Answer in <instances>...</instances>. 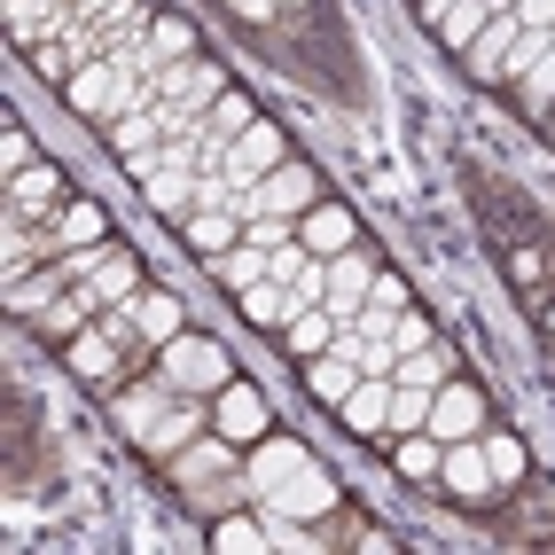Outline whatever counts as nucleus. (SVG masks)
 Segmentation results:
<instances>
[{"instance_id":"f257e3e1","label":"nucleus","mask_w":555,"mask_h":555,"mask_svg":"<svg viewBox=\"0 0 555 555\" xmlns=\"http://www.w3.org/2000/svg\"><path fill=\"white\" fill-rule=\"evenodd\" d=\"M157 376L172 384V391H189V399H219L235 384V367H228V352H219L211 337H172V345H157Z\"/></svg>"},{"instance_id":"f03ea898","label":"nucleus","mask_w":555,"mask_h":555,"mask_svg":"<svg viewBox=\"0 0 555 555\" xmlns=\"http://www.w3.org/2000/svg\"><path fill=\"white\" fill-rule=\"evenodd\" d=\"M337 501H345V493H337V477H328L321 462H306V469H289L282 486H267L250 508H258V516H289V525H321V516L337 508Z\"/></svg>"},{"instance_id":"7ed1b4c3","label":"nucleus","mask_w":555,"mask_h":555,"mask_svg":"<svg viewBox=\"0 0 555 555\" xmlns=\"http://www.w3.org/2000/svg\"><path fill=\"white\" fill-rule=\"evenodd\" d=\"M376 274H384V267H376V250H360V243L337 250V258H328V298H321V306L337 313V321H360V306H367V289H376Z\"/></svg>"},{"instance_id":"20e7f679","label":"nucleus","mask_w":555,"mask_h":555,"mask_svg":"<svg viewBox=\"0 0 555 555\" xmlns=\"http://www.w3.org/2000/svg\"><path fill=\"white\" fill-rule=\"evenodd\" d=\"M228 469H243V462H235V438H228V430H196L189 447H180V454L165 462V477H172L180 493H189V486H211V477H228Z\"/></svg>"},{"instance_id":"39448f33","label":"nucleus","mask_w":555,"mask_h":555,"mask_svg":"<svg viewBox=\"0 0 555 555\" xmlns=\"http://www.w3.org/2000/svg\"><path fill=\"white\" fill-rule=\"evenodd\" d=\"M0 228H9V250H0V274H9V282H24L31 267H48V258L63 250L55 219H9V211H0Z\"/></svg>"},{"instance_id":"423d86ee","label":"nucleus","mask_w":555,"mask_h":555,"mask_svg":"<svg viewBox=\"0 0 555 555\" xmlns=\"http://www.w3.org/2000/svg\"><path fill=\"white\" fill-rule=\"evenodd\" d=\"M196 430H211V406H204V399H189V391H180V399L165 406V415H157L150 430H141V438H133V447H141V454H150V462H172V454H180V447H189V438H196Z\"/></svg>"},{"instance_id":"0eeeda50","label":"nucleus","mask_w":555,"mask_h":555,"mask_svg":"<svg viewBox=\"0 0 555 555\" xmlns=\"http://www.w3.org/2000/svg\"><path fill=\"white\" fill-rule=\"evenodd\" d=\"M63 204H70V180L55 165L9 172V219H63Z\"/></svg>"},{"instance_id":"6e6552de","label":"nucleus","mask_w":555,"mask_h":555,"mask_svg":"<svg viewBox=\"0 0 555 555\" xmlns=\"http://www.w3.org/2000/svg\"><path fill=\"white\" fill-rule=\"evenodd\" d=\"M345 430L352 438H376V447H391V376H360L352 391H345Z\"/></svg>"},{"instance_id":"1a4fd4ad","label":"nucleus","mask_w":555,"mask_h":555,"mask_svg":"<svg viewBox=\"0 0 555 555\" xmlns=\"http://www.w3.org/2000/svg\"><path fill=\"white\" fill-rule=\"evenodd\" d=\"M423 430H430V438H447V447H454V438H477V430H486V399H477L469 384H438Z\"/></svg>"},{"instance_id":"9d476101","label":"nucleus","mask_w":555,"mask_h":555,"mask_svg":"<svg viewBox=\"0 0 555 555\" xmlns=\"http://www.w3.org/2000/svg\"><path fill=\"white\" fill-rule=\"evenodd\" d=\"M516 40H525V16H516V9H508V16H493V24H486V31H477V40L462 48V63H469V79H486V87H501V70H508V48H516Z\"/></svg>"},{"instance_id":"9b49d317","label":"nucleus","mask_w":555,"mask_h":555,"mask_svg":"<svg viewBox=\"0 0 555 555\" xmlns=\"http://www.w3.org/2000/svg\"><path fill=\"white\" fill-rule=\"evenodd\" d=\"M438 477H447V486L469 501V508H486L501 486H493V462H486V447H477V438H454L447 447V462H438Z\"/></svg>"},{"instance_id":"f8f14e48","label":"nucleus","mask_w":555,"mask_h":555,"mask_svg":"<svg viewBox=\"0 0 555 555\" xmlns=\"http://www.w3.org/2000/svg\"><path fill=\"white\" fill-rule=\"evenodd\" d=\"M313 454H306V438H250V454H243V477H250V493H267V486H282L289 469H306Z\"/></svg>"},{"instance_id":"ddd939ff","label":"nucleus","mask_w":555,"mask_h":555,"mask_svg":"<svg viewBox=\"0 0 555 555\" xmlns=\"http://www.w3.org/2000/svg\"><path fill=\"white\" fill-rule=\"evenodd\" d=\"M274 165H282V126L258 118V126L235 141V150H228V180H235V189H250V180H267Z\"/></svg>"},{"instance_id":"4468645a","label":"nucleus","mask_w":555,"mask_h":555,"mask_svg":"<svg viewBox=\"0 0 555 555\" xmlns=\"http://www.w3.org/2000/svg\"><path fill=\"white\" fill-rule=\"evenodd\" d=\"M211 423L228 438H267V391H258V384H228L211 399Z\"/></svg>"},{"instance_id":"2eb2a0df","label":"nucleus","mask_w":555,"mask_h":555,"mask_svg":"<svg viewBox=\"0 0 555 555\" xmlns=\"http://www.w3.org/2000/svg\"><path fill=\"white\" fill-rule=\"evenodd\" d=\"M298 243H306L313 258H337V250L360 243V228H352V211H345V204H313V211L298 219Z\"/></svg>"},{"instance_id":"dca6fc26","label":"nucleus","mask_w":555,"mask_h":555,"mask_svg":"<svg viewBox=\"0 0 555 555\" xmlns=\"http://www.w3.org/2000/svg\"><path fill=\"white\" fill-rule=\"evenodd\" d=\"M282 345H289V360H321L328 345H337V313H328V306H298V313H289L282 321Z\"/></svg>"},{"instance_id":"f3484780","label":"nucleus","mask_w":555,"mask_h":555,"mask_svg":"<svg viewBox=\"0 0 555 555\" xmlns=\"http://www.w3.org/2000/svg\"><path fill=\"white\" fill-rule=\"evenodd\" d=\"M118 360H126V345L109 337V328H79V337H70V376H87V384H118Z\"/></svg>"},{"instance_id":"a211bd4d","label":"nucleus","mask_w":555,"mask_h":555,"mask_svg":"<svg viewBox=\"0 0 555 555\" xmlns=\"http://www.w3.org/2000/svg\"><path fill=\"white\" fill-rule=\"evenodd\" d=\"M172 399H180V391H172L165 376H141V384H126V391H118V430H126V438H141V430H150Z\"/></svg>"},{"instance_id":"6ab92c4d","label":"nucleus","mask_w":555,"mask_h":555,"mask_svg":"<svg viewBox=\"0 0 555 555\" xmlns=\"http://www.w3.org/2000/svg\"><path fill=\"white\" fill-rule=\"evenodd\" d=\"M133 321H141V337H150V345L189 337V306H180L172 289H141V298H133Z\"/></svg>"},{"instance_id":"aec40b11","label":"nucleus","mask_w":555,"mask_h":555,"mask_svg":"<svg viewBox=\"0 0 555 555\" xmlns=\"http://www.w3.org/2000/svg\"><path fill=\"white\" fill-rule=\"evenodd\" d=\"M141 189H150V211H157V219H172V228L196 211V172H189V165H165V172L141 180Z\"/></svg>"},{"instance_id":"412c9836","label":"nucleus","mask_w":555,"mask_h":555,"mask_svg":"<svg viewBox=\"0 0 555 555\" xmlns=\"http://www.w3.org/2000/svg\"><path fill=\"white\" fill-rule=\"evenodd\" d=\"M87 289H94V306H133V298H141V258L118 243V250L102 258V274H94Z\"/></svg>"},{"instance_id":"4be33fe9","label":"nucleus","mask_w":555,"mask_h":555,"mask_svg":"<svg viewBox=\"0 0 555 555\" xmlns=\"http://www.w3.org/2000/svg\"><path fill=\"white\" fill-rule=\"evenodd\" d=\"M438 462H447V438H430V430H399V438H391V469L415 477V486H430Z\"/></svg>"},{"instance_id":"5701e85b","label":"nucleus","mask_w":555,"mask_h":555,"mask_svg":"<svg viewBox=\"0 0 555 555\" xmlns=\"http://www.w3.org/2000/svg\"><path fill=\"white\" fill-rule=\"evenodd\" d=\"M102 133H109V150H118V157H150L165 141L157 109H118V118H102Z\"/></svg>"},{"instance_id":"b1692460","label":"nucleus","mask_w":555,"mask_h":555,"mask_svg":"<svg viewBox=\"0 0 555 555\" xmlns=\"http://www.w3.org/2000/svg\"><path fill=\"white\" fill-rule=\"evenodd\" d=\"M211 282H219V289H235V298H243L250 282H267V250H258L250 235H243V243H228V250L211 258Z\"/></svg>"},{"instance_id":"393cba45","label":"nucleus","mask_w":555,"mask_h":555,"mask_svg":"<svg viewBox=\"0 0 555 555\" xmlns=\"http://www.w3.org/2000/svg\"><path fill=\"white\" fill-rule=\"evenodd\" d=\"M63 289H70V282H63V267L48 258L40 274H24V282H9V313H24V321H40V313H48V306L63 298Z\"/></svg>"},{"instance_id":"a878e982","label":"nucleus","mask_w":555,"mask_h":555,"mask_svg":"<svg viewBox=\"0 0 555 555\" xmlns=\"http://www.w3.org/2000/svg\"><path fill=\"white\" fill-rule=\"evenodd\" d=\"M360 384V360H345V352H321V360H306V391L321 399V406H345V391Z\"/></svg>"},{"instance_id":"bb28decb","label":"nucleus","mask_w":555,"mask_h":555,"mask_svg":"<svg viewBox=\"0 0 555 555\" xmlns=\"http://www.w3.org/2000/svg\"><path fill=\"white\" fill-rule=\"evenodd\" d=\"M391 384H415V391H438V384H454V352L447 345H423V352H406L391 367Z\"/></svg>"},{"instance_id":"cd10ccee","label":"nucleus","mask_w":555,"mask_h":555,"mask_svg":"<svg viewBox=\"0 0 555 555\" xmlns=\"http://www.w3.org/2000/svg\"><path fill=\"white\" fill-rule=\"evenodd\" d=\"M87 313H102V306H94V289H87V282H70L63 298H55V306L40 313V328H48V337H63V345H70V337H79V328H87Z\"/></svg>"},{"instance_id":"c85d7f7f","label":"nucleus","mask_w":555,"mask_h":555,"mask_svg":"<svg viewBox=\"0 0 555 555\" xmlns=\"http://www.w3.org/2000/svg\"><path fill=\"white\" fill-rule=\"evenodd\" d=\"M180 501H189L196 516H228L235 501H258V493H250V477H243V469H228V477H211V486H189Z\"/></svg>"},{"instance_id":"c756f323","label":"nucleus","mask_w":555,"mask_h":555,"mask_svg":"<svg viewBox=\"0 0 555 555\" xmlns=\"http://www.w3.org/2000/svg\"><path fill=\"white\" fill-rule=\"evenodd\" d=\"M180 228H189V243H196L204 258H219L228 243H243V219H235V211H189Z\"/></svg>"},{"instance_id":"7c9ffc66","label":"nucleus","mask_w":555,"mask_h":555,"mask_svg":"<svg viewBox=\"0 0 555 555\" xmlns=\"http://www.w3.org/2000/svg\"><path fill=\"white\" fill-rule=\"evenodd\" d=\"M477 447H486V462H493V486L508 493V486H525V447H516L508 430H477Z\"/></svg>"},{"instance_id":"2f4dec72","label":"nucleus","mask_w":555,"mask_h":555,"mask_svg":"<svg viewBox=\"0 0 555 555\" xmlns=\"http://www.w3.org/2000/svg\"><path fill=\"white\" fill-rule=\"evenodd\" d=\"M211 547H219V555H250V547H274V540H267V516H219V525H211Z\"/></svg>"},{"instance_id":"473e14b6","label":"nucleus","mask_w":555,"mask_h":555,"mask_svg":"<svg viewBox=\"0 0 555 555\" xmlns=\"http://www.w3.org/2000/svg\"><path fill=\"white\" fill-rule=\"evenodd\" d=\"M204 126H211L219 141H243V133L258 126V109H250V94H235V87H228V94H219V102L204 109Z\"/></svg>"},{"instance_id":"72a5a7b5","label":"nucleus","mask_w":555,"mask_h":555,"mask_svg":"<svg viewBox=\"0 0 555 555\" xmlns=\"http://www.w3.org/2000/svg\"><path fill=\"white\" fill-rule=\"evenodd\" d=\"M150 55H157V63H189V55H196V24H189V16H157V24H150Z\"/></svg>"},{"instance_id":"f704fd0d","label":"nucleus","mask_w":555,"mask_h":555,"mask_svg":"<svg viewBox=\"0 0 555 555\" xmlns=\"http://www.w3.org/2000/svg\"><path fill=\"white\" fill-rule=\"evenodd\" d=\"M243 321H250V328H282V321H289V289H282V282H250V289H243Z\"/></svg>"},{"instance_id":"c9c22d12","label":"nucleus","mask_w":555,"mask_h":555,"mask_svg":"<svg viewBox=\"0 0 555 555\" xmlns=\"http://www.w3.org/2000/svg\"><path fill=\"white\" fill-rule=\"evenodd\" d=\"M486 24H493V9H486V0H462V9H454L447 24H438V40H447V48L462 55V48H469V40H477Z\"/></svg>"},{"instance_id":"e433bc0d","label":"nucleus","mask_w":555,"mask_h":555,"mask_svg":"<svg viewBox=\"0 0 555 555\" xmlns=\"http://www.w3.org/2000/svg\"><path fill=\"white\" fill-rule=\"evenodd\" d=\"M109 250H118L109 235H102V243H70V250H55V267H63V282H94Z\"/></svg>"},{"instance_id":"4c0bfd02","label":"nucleus","mask_w":555,"mask_h":555,"mask_svg":"<svg viewBox=\"0 0 555 555\" xmlns=\"http://www.w3.org/2000/svg\"><path fill=\"white\" fill-rule=\"evenodd\" d=\"M55 228H63V250H70V243H102V235H109V228H102V204H63Z\"/></svg>"},{"instance_id":"58836bf2","label":"nucleus","mask_w":555,"mask_h":555,"mask_svg":"<svg viewBox=\"0 0 555 555\" xmlns=\"http://www.w3.org/2000/svg\"><path fill=\"white\" fill-rule=\"evenodd\" d=\"M423 423H430V391L391 384V438H399V430H423Z\"/></svg>"},{"instance_id":"ea45409f","label":"nucleus","mask_w":555,"mask_h":555,"mask_svg":"<svg viewBox=\"0 0 555 555\" xmlns=\"http://www.w3.org/2000/svg\"><path fill=\"white\" fill-rule=\"evenodd\" d=\"M243 235L258 250H282V243H298V219H289V211H258V219H243Z\"/></svg>"},{"instance_id":"a19ab883","label":"nucleus","mask_w":555,"mask_h":555,"mask_svg":"<svg viewBox=\"0 0 555 555\" xmlns=\"http://www.w3.org/2000/svg\"><path fill=\"white\" fill-rule=\"evenodd\" d=\"M540 55H547V31H525V40L508 48V70H501V87H516V79H525V70L540 63Z\"/></svg>"},{"instance_id":"79ce46f5","label":"nucleus","mask_w":555,"mask_h":555,"mask_svg":"<svg viewBox=\"0 0 555 555\" xmlns=\"http://www.w3.org/2000/svg\"><path fill=\"white\" fill-rule=\"evenodd\" d=\"M391 345H399V360H406V352H423V345H438V337H430V321H423L415 306H406V313L391 321Z\"/></svg>"},{"instance_id":"37998d69","label":"nucleus","mask_w":555,"mask_h":555,"mask_svg":"<svg viewBox=\"0 0 555 555\" xmlns=\"http://www.w3.org/2000/svg\"><path fill=\"white\" fill-rule=\"evenodd\" d=\"M196 211H235V180L228 172H196Z\"/></svg>"},{"instance_id":"c03bdc74","label":"nucleus","mask_w":555,"mask_h":555,"mask_svg":"<svg viewBox=\"0 0 555 555\" xmlns=\"http://www.w3.org/2000/svg\"><path fill=\"white\" fill-rule=\"evenodd\" d=\"M228 9H235L243 24H258V31H274V24H282V9H274V0H228Z\"/></svg>"},{"instance_id":"a18cd8bd","label":"nucleus","mask_w":555,"mask_h":555,"mask_svg":"<svg viewBox=\"0 0 555 555\" xmlns=\"http://www.w3.org/2000/svg\"><path fill=\"white\" fill-rule=\"evenodd\" d=\"M24 165H31V141L9 133V141H0V172H24Z\"/></svg>"},{"instance_id":"49530a36","label":"nucleus","mask_w":555,"mask_h":555,"mask_svg":"<svg viewBox=\"0 0 555 555\" xmlns=\"http://www.w3.org/2000/svg\"><path fill=\"white\" fill-rule=\"evenodd\" d=\"M415 9H423V24H430V31H438V24H447V16H454V9H462V0H415Z\"/></svg>"},{"instance_id":"de8ad7c7","label":"nucleus","mask_w":555,"mask_h":555,"mask_svg":"<svg viewBox=\"0 0 555 555\" xmlns=\"http://www.w3.org/2000/svg\"><path fill=\"white\" fill-rule=\"evenodd\" d=\"M540 321H547V337H555V298H540Z\"/></svg>"},{"instance_id":"09e8293b","label":"nucleus","mask_w":555,"mask_h":555,"mask_svg":"<svg viewBox=\"0 0 555 555\" xmlns=\"http://www.w3.org/2000/svg\"><path fill=\"white\" fill-rule=\"evenodd\" d=\"M282 9H306V0H282Z\"/></svg>"}]
</instances>
